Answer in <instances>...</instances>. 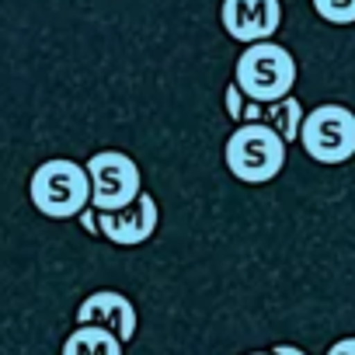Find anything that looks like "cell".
I'll return each mask as SVG.
<instances>
[{"label":"cell","instance_id":"cell-1","mask_svg":"<svg viewBox=\"0 0 355 355\" xmlns=\"http://www.w3.org/2000/svg\"><path fill=\"white\" fill-rule=\"evenodd\" d=\"M28 199L49 220H77L91 206L87 167L67 157H53L39 164L28 182Z\"/></svg>","mask_w":355,"mask_h":355},{"label":"cell","instance_id":"cell-2","mask_svg":"<svg viewBox=\"0 0 355 355\" xmlns=\"http://www.w3.org/2000/svg\"><path fill=\"white\" fill-rule=\"evenodd\" d=\"M286 139L265 122H241L223 146L227 171L244 185H268L286 167Z\"/></svg>","mask_w":355,"mask_h":355},{"label":"cell","instance_id":"cell-3","mask_svg":"<svg viewBox=\"0 0 355 355\" xmlns=\"http://www.w3.org/2000/svg\"><path fill=\"white\" fill-rule=\"evenodd\" d=\"M296 77H300L296 56H293L286 46H279L275 39H268V42H251V46L244 49V56L237 60V70H234V80H237V87L244 91V98L261 101V105L293 94Z\"/></svg>","mask_w":355,"mask_h":355},{"label":"cell","instance_id":"cell-4","mask_svg":"<svg viewBox=\"0 0 355 355\" xmlns=\"http://www.w3.org/2000/svg\"><path fill=\"white\" fill-rule=\"evenodd\" d=\"M300 146L306 150L310 160L324 167L348 164L355 157V112L334 101L317 105L313 112H306L300 125Z\"/></svg>","mask_w":355,"mask_h":355},{"label":"cell","instance_id":"cell-5","mask_svg":"<svg viewBox=\"0 0 355 355\" xmlns=\"http://www.w3.org/2000/svg\"><path fill=\"white\" fill-rule=\"evenodd\" d=\"M84 167H87V178H91V206L98 213L122 209L143 192L139 164L122 150H98Z\"/></svg>","mask_w":355,"mask_h":355},{"label":"cell","instance_id":"cell-6","mask_svg":"<svg viewBox=\"0 0 355 355\" xmlns=\"http://www.w3.org/2000/svg\"><path fill=\"white\" fill-rule=\"evenodd\" d=\"M160 227V202L150 192H139L129 206L98 213V237H105L115 248H139L146 244Z\"/></svg>","mask_w":355,"mask_h":355},{"label":"cell","instance_id":"cell-7","mask_svg":"<svg viewBox=\"0 0 355 355\" xmlns=\"http://www.w3.org/2000/svg\"><path fill=\"white\" fill-rule=\"evenodd\" d=\"M220 25L244 46L268 42L282 25V0H223Z\"/></svg>","mask_w":355,"mask_h":355},{"label":"cell","instance_id":"cell-8","mask_svg":"<svg viewBox=\"0 0 355 355\" xmlns=\"http://www.w3.org/2000/svg\"><path fill=\"white\" fill-rule=\"evenodd\" d=\"M77 324L105 327L125 345L136 334V306L129 296H122L115 289H98L77 306Z\"/></svg>","mask_w":355,"mask_h":355},{"label":"cell","instance_id":"cell-9","mask_svg":"<svg viewBox=\"0 0 355 355\" xmlns=\"http://www.w3.org/2000/svg\"><path fill=\"white\" fill-rule=\"evenodd\" d=\"M63 355H122V341L91 324H77V331L63 341Z\"/></svg>","mask_w":355,"mask_h":355},{"label":"cell","instance_id":"cell-10","mask_svg":"<svg viewBox=\"0 0 355 355\" xmlns=\"http://www.w3.org/2000/svg\"><path fill=\"white\" fill-rule=\"evenodd\" d=\"M303 119H306V108L300 105V98H296V94H286V98L265 105V119H261V122L272 125L286 143H300V125H303Z\"/></svg>","mask_w":355,"mask_h":355},{"label":"cell","instance_id":"cell-11","mask_svg":"<svg viewBox=\"0 0 355 355\" xmlns=\"http://www.w3.org/2000/svg\"><path fill=\"white\" fill-rule=\"evenodd\" d=\"M320 21L334 25V28H348L355 25V0H310Z\"/></svg>","mask_w":355,"mask_h":355},{"label":"cell","instance_id":"cell-12","mask_svg":"<svg viewBox=\"0 0 355 355\" xmlns=\"http://www.w3.org/2000/svg\"><path fill=\"white\" fill-rule=\"evenodd\" d=\"M223 105H227V115H230V119L241 125V122H244V105H248V98H244V91L237 87V80H234V84H227Z\"/></svg>","mask_w":355,"mask_h":355},{"label":"cell","instance_id":"cell-13","mask_svg":"<svg viewBox=\"0 0 355 355\" xmlns=\"http://www.w3.org/2000/svg\"><path fill=\"white\" fill-rule=\"evenodd\" d=\"M261 119H265V105L248 98V105H244V122H261Z\"/></svg>","mask_w":355,"mask_h":355},{"label":"cell","instance_id":"cell-14","mask_svg":"<svg viewBox=\"0 0 355 355\" xmlns=\"http://www.w3.org/2000/svg\"><path fill=\"white\" fill-rule=\"evenodd\" d=\"M77 220H80V227H84L87 234H98V209H94V206H87Z\"/></svg>","mask_w":355,"mask_h":355},{"label":"cell","instance_id":"cell-15","mask_svg":"<svg viewBox=\"0 0 355 355\" xmlns=\"http://www.w3.org/2000/svg\"><path fill=\"white\" fill-rule=\"evenodd\" d=\"M327 355H355V338H341L327 348Z\"/></svg>","mask_w":355,"mask_h":355},{"label":"cell","instance_id":"cell-16","mask_svg":"<svg viewBox=\"0 0 355 355\" xmlns=\"http://www.w3.org/2000/svg\"><path fill=\"white\" fill-rule=\"evenodd\" d=\"M272 352H275V355H306V352H303V348H296V345H275Z\"/></svg>","mask_w":355,"mask_h":355},{"label":"cell","instance_id":"cell-17","mask_svg":"<svg viewBox=\"0 0 355 355\" xmlns=\"http://www.w3.org/2000/svg\"><path fill=\"white\" fill-rule=\"evenodd\" d=\"M251 355H275V352H251Z\"/></svg>","mask_w":355,"mask_h":355}]
</instances>
